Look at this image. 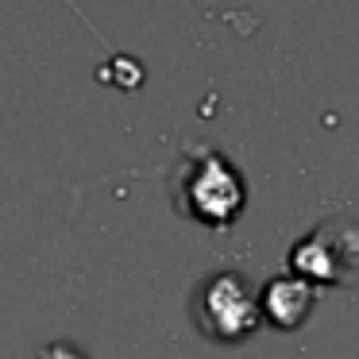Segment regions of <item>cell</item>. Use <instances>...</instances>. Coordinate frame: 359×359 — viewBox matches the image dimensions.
Masks as SVG:
<instances>
[{
	"label": "cell",
	"instance_id": "6da1fadb",
	"mask_svg": "<svg viewBox=\"0 0 359 359\" xmlns=\"http://www.w3.org/2000/svg\"><path fill=\"white\" fill-rule=\"evenodd\" d=\"M174 209L201 228H232L240 212L248 209V182L236 170V163L220 151L194 143L186 147V158L174 170Z\"/></svg>",
	"mask_w": 359,
	"mask_h": 359
},
{
	"label": "cell",
	"instance_id": "7a4b0ae2",
	"mask_svg": "<svg viewBox=\"0 0 359 359\" xmlns=\"http://www.w3.org/2000/svg\"><path fill=\"white\" fill-rule=\"evenodd\" d=\"M189 313H194L197 332L220 348H236V344L251 340L263 325L259 297L240 271H217L201 278L189 297Z\"/></svg>",
	"mask_w": 359,
	"mask_h": 359
},
{
	"label": "cell",
	"instance_id": "3957f363",
	"mask_svg": "<svg viewBox=\"0 0 359 359\" xmlns=\"http://www.w3.org/2000/svg\"><path fill=\"white\" fill-rule=\"evenodd\" d=\"M290 274L317 290L359 282V220H325L290 248Z\"/></svg>",
	"mask_w": 359,
	"mask_h": 359
},
{
	"label": "cell",
	"instance_id": "277c9868",
	"mask_svg": "<svg viewBox=\"0 0 359 359\" xmlns=\"http://www.w3.org/2000/svg\"><path fill=\"white\" fill-rule=\"evenodd\" d=\"M317 286L302 282L297 274H274L263 290H259V317L271 325L274 332H297L309 320L313 305H317Z\"/></svg>",
	"mask_w": 359,
	"mask_h": 359
},
{
	"label": "cell",
	"instance_id": "5b68a950",
	"mask_svg": "<svg viewBox=\"0 0 359 359\" xmlns=\"http://www.w3.org/2000/svg\"><path fill=\"white\" fill-rule=\"evenodd\" d=\"M39 359H89V355L70 340H55V344H47V348H39Z\"/></svg>",
	"mask_w": 359,
	"mask_h": 359
}]
</instances>
